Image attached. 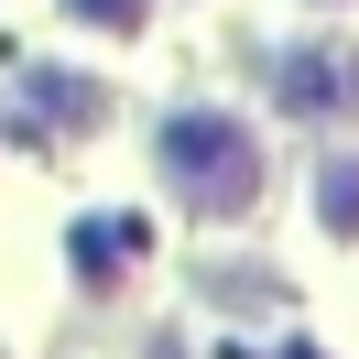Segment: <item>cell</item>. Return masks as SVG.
Listing matches in <instances>:
<instances>
[{"label": "cell", "instance_id": "2", "mask_svg": "<svg viewBox=\"0 0 359 359\" xmlns=\"http://www.w3.org/2000/svg\"><path fill=\"white\" fill-rule=\"evenodd\" d=\"M283 98H305V109H348V98H359V66H348V55H305V66H283Z\"/></svg>", "mask_w": 359, "mask_h": 359}, {"label": "cell", "instance_id": "3", "mask_svg": "<svg viewBox=\"0 0 359 359\" xmlns=\"http://www.w3.org/2000/svg\"><path fill=\"white\" fill-rule=\"evenodd\" d=\"M316 207H327V229H337V240H359V153H337V163H327Z\"/></svg>", "mask_w": 359, "mask_h": 359}, {"label": "cell", "instance_id": "1", "mask_svg": "<svg viewBox=\"0 0 359 359\" xmlns=\"http://www.w3.org/2000/svg\"><path fill=\"white\" fill-rule=\"evenodd\" d=\"M163 175H175V196L207 207V218H240V207L262 196V153H250V131L218 120V109H185L175 131H163Z\"/></svg>", "mask_w": 359, "mask_h": 359}, {"label": "cell", "instance_id": "4", "mask_svg": "<svg viewBox=\"0 0 359 359\" xmlns=\"http://www.w3.org/2000/svg\"><path fill=\"white\" fill-rule=\"evenodd\" d=\"M76 22H98V33H142V0H66Z\"/></svg>", "mask_w": 359, "mask_h": 359}]
</instances>
